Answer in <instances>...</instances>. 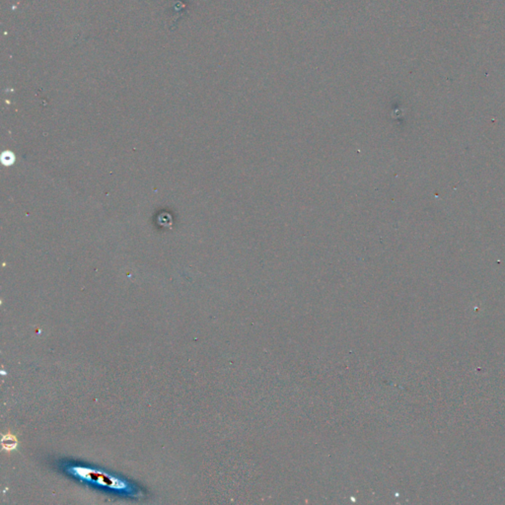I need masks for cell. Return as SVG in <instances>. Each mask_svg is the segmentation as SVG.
<instances>
[{"instance_id":"1","label":"cell","mask_w":505,"mask_h":505,"mask_svg":"<svg viewBox=\"0 0 505 505\" xmlns=\"http://www.w3.org/2000/svg\"><path fill=\"white\" fill-rule=\"evenodd\" d=\"M1 442H2V447H3V449H5V450H7V451H12V450H14V449L17 447V445H18V440H17V438H16L14 435L10 434V433L3 435Z\"/></svg>"}]
</instances>
